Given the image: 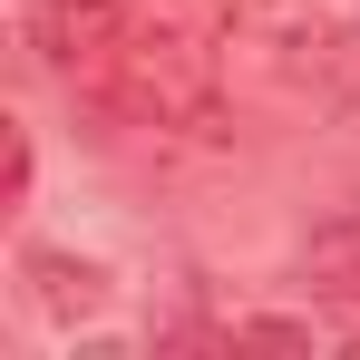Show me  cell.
Returning a JSON list of instances; mask_svg holds the SVG:
<instances>
[{
  "label": "cell",
  "mask_w": 360,
  "mask_h": 360,
  "mask_svg": "<svg viewBox=\"0 0 360 360\" xmlns=\"http://www.w3.org/2000/svg\"><path fill=\"white\" fill-rule=\"evenodd\" d=\"M20 195H30V127H10V136H0V214H10Z\"/></svg>",
  "instance_id": "cell-3"
},
{
  "label": "cell",
  "mask_w": 360,
  "mask_h": 360,
  "mask_svg": "<svg viewBox=\"0 0 360 360\" xmlns=\"http://www.w3.org/2000/svg\"><path fill=\"white\" fill-rule=\"evenodd\" d=\"M224 20L292 98L331 108L360 88V0H224Z\"/></svg>",
  "instance_id": "cell-1"
},
{
  "label": "cell",
  "mask_w": 360,
  "mask_h": 360,
  "mask_svg": "<svg viewBox=\"0 0 360 360\" xmlns=\"http://www.w3.org/2000/svg\"><path fill=\"white\" fill-rule=\"evenodd\" d=\"M20 273H30V302H39L49 321H68V311L88 321V311L108 302V273H98V263H68V253H30Z\"/></svg>",
  "instance_id": "cell-2"
}]
</instances>
